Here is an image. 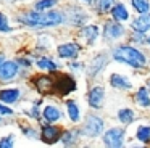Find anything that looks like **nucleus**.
<instances>
[{
  "mask_svg": "<svg viewBox=\"0 0 150 148\" xmlns=\"http://www.w3.org/2000/svg\"><path fill=\"white\" fill-rule=\"evenodd\" d=\"M136 101L139 103L140 106H144V108L150 106V95H149V92H147L145 87H140V89L137 90V93H136Z\"/></svg>",
  "mask_w": 150,
  "mask_h": 148,
  "instance_id": "nucleus-14",
  "label": "nucleus"
},
{
  "mask_svg": "<svg viewBox=\"0 0 150 148\" xmlns=\"http://www.w3.org/2000/svg\"><path fill=\"white\" fill-rule=\"evenodd\" d=\"M136 137H137V140H140V142H147L150 138V127H139Z\"/></svg>",
  "mask_w": 150,
  "mask_h": 148,
  "instance_id": "nucleus-22",
  "label": "nucleus"
},
{
  "mask_svg": "<svg viewBox=\"0 0 150 148\" xmlns=\"http://www.w3.org/2000/svg\"><path fill=\"white\" fill-rule=\"evenodd\" d=\"M111 3H113V0H97V8L100 11H108L111 8Z\"/></svg>",
  "mask_w": 150,
  "mask_h": 148,
  "instance_id": "nucleus-24",
  "label": "nucleus"
},
{
  "mask_svg": "<svg viewBox=\"0 0 150 148\" xmlns=\"http://www.w3.org/2000/svg\"><path fill=\"white\" fill-rule=\"evenodd\" d=\"M37 66H39L40 69H47V71H55L57 68H58L52 60H49V58H40V60L37 61Z\"/></svg>",
  "mask_w": 150,
  "mask_h": 148,
  "instance_id": "nucleus-20",
  "label": "nucleus"
},
{
  "mask_svg": "<svg viewBox=\"0 0 150 148\" xmlns=\"http://www.w3.org/2000/svg\"><path fill=\"white\" fill-rule=\"evenodd\" d=\"M110 84L113 87H116V89H131V82L127 80V77L120 76V74H111Z\"/></svg>",
  "mask_w": 150,
  "mask_h": 148,
  "instance_id": "nucleus-12",
  "label": "nucleus"
},
{
  "mask_svg": "<svg viewBox=\"0 0 150 148\" xmlns=\"http://www.w3.org/2000/svg\"><path fill=\"white\" fill-rule=\"evenodd\" d=\"M18 73V64L15 61H4L0 63V79H13Z\"/></svg>",
  "mask_w": 150,
  "mask_h": 148,
  "instance_id": "nucleus-5",
  "label": "nucleus"
},
{
  "mask_svg": "<svg viewBox=\"0 0 150 148\" xmlns=\"http://www.w3.org/2000/svg\"><path fill=\"white\" fill-rule=\"evenodd\" d=\"M123 137H124V130L123 129H110L107 134L103 135V143L107 147H123Z\"/></svg>",
  "mask_w": 150,
  "mask_h": 148,
  "instance_id": "nucleus-4",
  "label": "nucleus"
},
{
  "mask_svg": "<svg viewBox=\"0 0 150 148\" xmlns=\"http://www.w3.org/2000/svg\"><path fill=\"white\" fill-rule=\"evenodd\" d=\"M2 61H4V56H2V55H0V63H2Z\"/></svg>",
  "mask_w": 150,
  "mask_h": 148,
  "instance_id": "nucleus-29",
  "label": "nucleus"
},
{
  "mask_svg": "<svg viewBox=\"0 0 150 148\" xmlns=\"http://www.w3.org/2000/svg\"><path fill=\"white\" fill-rule=\"evenodd\" d=\"M113 58L116 61L126 63L132 68H144L145 66V56L137 48L129 47V45H121V47H118L113 51Z\"/></svg>",
  "mask_w": 150,
  "mask_h": 148,
  "instance_id": "nucleus-2",
  "label": "nucleus"
},
{
  "mask_svg": "<svg viewBox=\"0 0 150 148\" xmlns=\"http://www.w3.org/2000/svg\"><path fill=\"white\" fill-rule=\"evenodd\" d=\"M0 31L2 32H7L10 31V26H8V19L4 13H0Z\"/></svg>",
  "mask_w": 150,
  "mask_h": 148,
  "instance_id": "nucleus-25",
  "label": "nucleus"
},
{
  "mask_svg": "<svg viewBox=\"0 0 150 148\" xmlns=\"http://www.w3.org/2000/svg\"><path fill=\"white\" fill-rule=\"evenodd\" d=\"M20 98V90L18 89H4L0 90V100L4 103H15Z\"/></svg>",
  "mask_w": 150,
  "mask_h": 148,
  "instance_id": "nucleus-11",
  "label": "nucleus"
},
{
  "mask_svg": "<svg viewBox=\"0 0 150 148\" xmlns=\"http://www.w3.org/2000/svg\"><path fill=\"white\" fill-rule=\"evenodd\" d=\"M66 106H68V114H69V119H71L73 122L79 121V108L76 106L74 101H68L66 103Z\"/></svg>",
  "mask_w": 150,
  "mask_h": 148,
  "instance_id": "nucleus-18",
  "label": "nucleus"
},
{
  "mask_svg": "<svg viewBox=\"0 0 150 148\" xmlns=\"http://www.w3.org/2000/svg\"><path fill=\"white\" fill-rule=\"evenodd\" d=\"M132 27H134V31H137V32H147L150 29V13H144L142 16L134 19Z\"/></svg>",
  "mask_w": 150,
  "mask_h": 148,
  "instance_id": "nucleus-8",
  "label": "nucleus"
},
{
  "mask_svg": "<svg viewBox=\"0 0 150 148\" xmlns=\"http://www.w3.org/2000/svg\"><path fill=\"white\" fill-rule=\"evenodd\" d=\"M0 114H13V111H11L10 108H7V106L0 105Z\"/></svg>",
  "mask_w": 150,
  "mask_h": 148,
  "instance_id": "nucleus-28",
  "label": "nucleus"
},
{
  "mask_svg": "<svg viewBox=\"0 0 150 148\" xmlns=\"http://www.w3.org/2000/svg\"><path fill=\"white\" fill-rule=\"evenodd\" d=\"M36 85H37V89L39 90H49L50 89V85H52V80L49 79V77H39V79L36 80Z\"/></svg>",
  "mask_w": 150,
  "mask_h": 148,
  "instance_id": "nucleus-21",
  "label": "nucleus"
},
{
  "mask_svg": "<svg viewBox=\"0 0 150 148\" xmlns=\"http://www.w3.org/2000/svg\"><path fill=\"white\" fill-rule=\"evenodd\" d=\"M132 5H134V8L137 10L139 13H149V10H150V3H149V0H132Z\"/></svg>",
  "mask_w": 150,
  "mask_h": 148,
  "instance_id": "nucleus-19",
  "label": "nucleus"
},
{
  "mask_svg": "<svg viewBox=\"0 0 150 148\" xmlns=\"http://www.w3.org/2000/svg\"><path fill=\"white\" fill-rule=\"evenodd\" d=\"M123 34H124V27L121 24H118V23L108 21L105 24V37L107 39H116Z\"/></svg>",
  "mask_w": 150,
  "mask_h": 148,
  "instance_id": "nucleus-7",
  "label": "nucleus"
},
{
  "mask_svg": "<svg viewBox=\"0 0 150 148\" xmlns=\"http://www.w3.org/2000/svg\"><path fill=\"white\" fill-rule=\"evenodd\" d=\"M118 119H120L123 124H129V122H132L134 119V113L131 111V109H120V113H118Z\"/></svg>",
  "mask_w": 150,
  "mask_h": 148,
  "instance_id": "nucleus-17",
  "label": "nucleus"
},
{
  "mask_svg": "<svg viewBox=\"0 0 150 148\" xmlns=\"http://www.w3.org/2000/svg\"><path fill=\"white\" fill-rule=\"evenodd\" d=\"M57 3V0H39V2L36 3V8L37 10H47L50 8V6H53Z\"/></svg>",
  "mask_w": 150,
  "mask_h": 148,
  "instance_id": "nucleus-23",
  "label": "nucleus"
},
{
  "mask_svg": "<svg viewBox=\"0 0 150 148\" xmlns=\"http://www.w3.org/2000/svg\"><path fill=\"white\" fill-rule=\"evenodd\" d=\"M13 147V138L11 137H5L0 140V148H10Z\"/></svg>",
  "mask_w": 150,
  "mask_h": 148,
  "instance_id": "nucleus-26",
  "label": "nucleus"
},
{
  "mask_svg": "<svg viewBox=\"0 0 150 148\" xmlns=\"http://www.w3.org/2000/svg\"><path fill=\"white\" fill-rule=\"evenodd\" d=\"M79 53V47L76 44H63L58 47L60 58H76Z\"/></svg>",
  "mask_w": 150,
  "mask_h": 148,
  "instance_id": "nucleus-6",
  "label": "nucleus"
},
{
  "mask_svg": "<svg viewBox=\"0 0 150 148\" xmlns=\"http://www.w3.org/2000/svg\"><path fill=\"white\" fill-rule=\"evenodd\" d=\"M103 130V121L98 116H89L84 124V134L87 137H97Z\"/></svg>",
  "mask_w": 150,
  "mask_h": 148,
  "instance_id": "nucleus-3",
  "label": "nucleus"
},
{
  "mask_svg": "<svg viewBox=\"0 0 150 148\" xmlns=\"http://www.w3.org/2000/svg\"><path fill=\"white\" fill-rule=\"evenodd\" d=\"M147 42H149V44H150V37H149V39H147Z\"/></svg>",
  "mask_w": 150,
  "mask_h": 148,
  "instance_id": "nucleus-31",
  "label": "nucleus"
},
{
  "mask_svg": "<svg viewBox=\"0 0 150 148\" xmlns=\"http://www.w3.org/2000/svg\"><path fill=\"white\" fill-rule=\"evenodd\" d=\"M84 2H87V3H89V2H92V0H84Z\"/></svg>",
  "mask_w": 150,
  "mask_h": 148,
  "instance_id": "nucleus-30",
  "label": "nucleus"
},
{
  "mask_svg": "<svg viewBox=\"0 0 150 148\" xmlns=\"http://www.w3.org/2000/svg\"><path fill=\"white\" fill-rule=\"evenodd\" d=\"M81 34L87 39L89 44H92V42L98 37V29H97V26H86V27H82Z\"/></svg>",
  "mask_w": 150,
  "mask_h": 148,
  "instance_id": "nucleus-15",
  "label": "nucleus"
},
{
  "mask_svg": "<svg viewBox=\"0 0 150 148\" xmlns=\"http://www.w3.org/2000/svg\"><path fill=\"white\" fill-rule=\"evenodd\" d=\"M23 23L28 26H34V27H50V26H57L62 23L63 16L60 11H49V13H28L23 18H20Z\"/></svg>",
  "mask_w": 150,
  "mask_h": 148,
  "instance_id": "nucleus-1",
  "label": "nucleus"
},
{
  "mask_svg": "<svg viewBox=\"0 0 150 148\" xmlns=\"http://www.w3.org/2000/svg\"><path fill=\"white\" fill-rule=\"evenodd\" d=\"M60 116H62V113H60L55 106H47V108L44 109V118H45V121H49V122L58 121Z\"/></svg>",
  "mask_w": 150,
  "mask_h": 148,
  "instance_id": "nucleus-16",
  "label": "nucleus"
},
{
  "mask_svg": "<svg viewBox=\"0 0 150 148\" xmlns=\"http://www.w3.org/2000/svg\"><path fill=\"white\" fill-rule=\"evenodd\" d=\"M102 100H103V89L102 87H94L89 93V105L92 108H98L102 105Z\"/></svg>",
  "mask_w": 150,
  "mask_h": 148,
  "instance_id": "nucleus-9",
  "label": "nucleus"
},
{
  "mask_svg": "<svg viewBox=\"0 0 150 148\" xmlns=\"http://www.w3.org/2000/svg\"><path fill=\"white\" fill-rule=\"evenodd\" d=\"M111 16H113L115 19H118V21H126V19L129 18V13H127L126 6H124L123 3H118V5H115L113 8H111Z\"/></svg>",
  "mask_w": 150,
  "mask_h": 148,
  "instance_id": "nucleus-13",
  "label": "nucleus"
},
{
  "mask_svg": "<svg viewBox=\"0 0 150 148\" xmlns=\"http://www.w3.org/2000/svg\"><path fill=\"white\" fill-rule=\"evenodd\" d=\"M73 142H74V135H73V132H66V134L63 135V143H65V145H71Z\"/></svg>",
  "mask_w": 150,
  "mask_h": 148,
  "instance_id": "nucleus-27",
  "label": "nucleus"
},
{
  "mask_svg": "<svg viewBox=\"0 0 150 148\" xmlns=\"http://www.w3.org/2000/svg\"><path fill=\"white\" fill-rule=\"evenodd\" d=\"M60 137V129L53 127V125H47V127L42 129V138L47 142V143H53L57 142Z\"/></svg>",
  "mask_w": 150,
  "mask_h": 148,
  "instance_id": "nucleus-10",
  "label": "nucleus"
}]
</instances>
